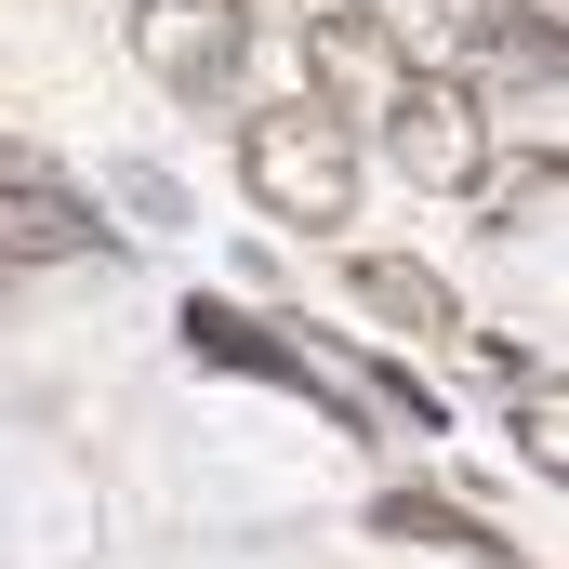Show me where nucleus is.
Here are the masks:
<instances>
[{"mask_svg": "<svg viewBox=\"0 0 569 569\" xmlns=\"http://www.w3.org/2000/svg\"><path fill=\"white\" fill-rule=\"evenodd\" d=\"M385 146H398V172L437 186V199H490V107L463 80H411L398 120H385Z\"/></svg>", "mask_w": 569, "mask_h": 569, "instance_id": "5", "label": "nucleus"}, {"mask_svg": "<svg viewBox=\"0 0 569 569\" xmlns=\"http://www.w3.org/2000/svg\"><path fill=\"white\" fill-rule=\"evenodd\" d=\"M133 53H146V80H172L186 107H226L239 67H252V13L239 0H133Z\"/></svg>", "mask_w": 569, "mask_h": 569, "instance_id": "2", "label": "nucleus"}, {"mask_svg": "<svg viewBox=\"0 0 569 569\" xmlns=\"http://www.w3.org/2000/svg\"><path fill=\"white\" fill-rule=\"evenodd\" d=\"M371 398H385V411H398V425H411V437L437 425V398H425V385H411V371H385V358H371Z\"/></svg>", "mask_w": 569, "mask_h": 569, "instance_id": "10", "label": "nucleus"}, {"mask_svg": "<svg viewBox=\"0 0 569 569\" xmlns=\"http://www.w3.org/2000/svg\"><path fill=\"white\" fill-rule=\"evenodd\" d=\"M186 345H199L212 371H252V385H291V398H331V371H318V345H305L291 318H239V305H186Z\"/></svg>", "mask_w": 569, "mask_h": 569, "instance_id": "6", "label": "nucleus"}, {"mask_svg": "<svg viewBox=\"0 0 569 569\" xmlns=\"http://www.w3.org/2000/svg\"><path fill=\"white\" fill-rule=\"evenodd\" d=\"M398 93H411L398 40H371L358 13H318V27H305V107H318L345 146H358V133H385V120H398Z\"/></svg>", "mask_w": 569, "mask_h": 569, "instance_id": "4", "label": "nucleus"}, {"mask_svg": "<svg viewBox=\"0 0 569 569\" xmlns=\"http://www.w3.org/2000/svg\"><path fill=\"white\" fill-rule=\"evenodd\" d=\"M120 239H107V212L53 172V159H27V172H0V279H40V266H107Z\"/></svg>", "mask_w": 569, "mask_h": 569, "instance_id": "3", "label": "nucleus"}, {"mask_svg": "<svg viewBox=\"0 0 569 569\" xmlns=\"http://www.w3.org/2000/svg\"><path fill=\"white\" fill-rule=\"evenodd\" d=\"M239 186L279 212V226H305V239H331L345 212H358V146L331 133L318 107H266L252 133H239Z\"/></svg>", "mask_w": 569, "mask_h": 569, "instance_id": "1", "label": "nucleus"}, {"mask_svg": "<svg viewBox=\"0 0 569 569\" xmlns=\"http://www.w3.org/2000/svg\"><path fill=\"white\" fill-rule=\"evenodd\" d=\"M371 530H385V543H437V557H463V569H517V557H503V530L450 517L437 490H385V503H371Z\"/></svg>", "mask_w": 569, "mask_h": 569, "instance_id": "8", "label": "nucleus"}, {"mask_svg": "<svg viewBox=\"0 0 569 569\" xmlns=\"http://www.w3.org/2000/svg\"><path fill=\"white\" fill-rule=\"evenodd\" d=\"M490 371L517 385V463H530V477H569V411H557V371H543L530 345H490Z\"/></svg>", "mask_w": 569, "mask_h": 569, "instance_id": "9", "label": "nucleus"}, {"mask_svg": "<svg viewBox=\"0 0 569 569\" xmlns=\"http://www.w3.org/2000/svg\"><path fill=\"white\" fill-rule=\"evenodd\" d=\"M345 291L385 318V331H450L463 305H450V279H425L411 252H345Z\"/></svg>", "mask_w": 569, "mask_h": 569, "instance_id": "7", "label": "nucleus"}]
</instances>
